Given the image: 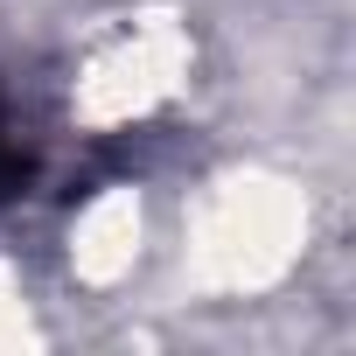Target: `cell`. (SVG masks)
<instances>
[{
	"instance_id": "1",
	"label": "cell",
	"mask_w": 356,
	"mask_h": 356,
	"mask_svg": "<svg viewBox=\"0 0 356 356\" xmlns=\"http://www.w3.org/2000/svg\"><path fill=\"white\" fill-rule=\"evenodd\" d=\"M29 182H35V147H29V133L15 126L8 91H0V203H15Z\"/></svg>"
}]
</instances>
